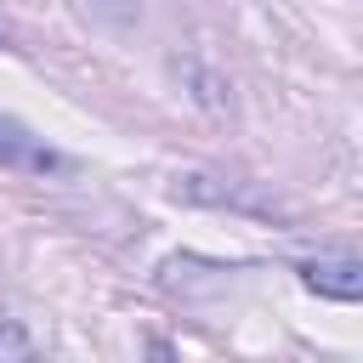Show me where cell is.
I'll list each match as a JSON object with an SVG mask.
<instances>
[{"instance_id":"obj_1","label":"cell","mask_w":363,"mask_h":363,"mask_svg":"<svg viewBox=\"0 0 363 363\" xmlns=\"http://www.w3.org/2000/svg\"><path fill=\"white\" fill-rule=\"evenodd\" d=\"M0 164L6 170H28V176H51V170H68V159L57 147H45L28 125L17 119H0Z\"/></svg>"},{"instance_id":"obj_2","label":"cell","mask_w":363,"mask_h":363,"mask_svg":"<svg viewBox=\"0 0 363 363\" xmlns=\"http://www.w3.org/2000/svg\"><path fill=\"white\" fill-rule=\"evenodd\" d=\"M301 284H306L312 295H329V301H357V295H363V261H357V255L306 261V267H301Z\"/></svg>"},{"instance_id":"obj_3","label":"cell","mask_w":363,"mask_h":363,"mask_svg":"<svg viewBox=\"0 0 363 363\" xmlns=\"http://www.w3.org/2000/svg\"><path fill=\"white\" fill-rule=\"evenodd\" d=\"M96 23H130L136 17V0H79Z\"/></svg>"},{"instance_id":"obj_4","label":"cell","mask_w":363,"mask_h":363,"mask_svg":"<svg viewBox=\"0 0 363 363\" xmlns=\"http://www.w3.org/2000/svg\"><path fill=\"white\" fill-rule=\"evenodd\" d=\"M0 357H28V340L17 323H0Z\"/></svg>"}]
</instances>
